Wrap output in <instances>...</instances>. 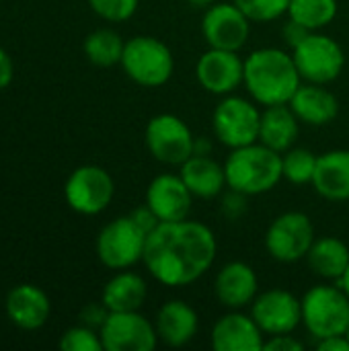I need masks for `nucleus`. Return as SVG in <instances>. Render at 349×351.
I'll return each mask as SVG.
<instances>
[{
	"label": "nucleus",
	"instance_id": "nucleus-1",
	"mask_svg": "<svg viewBox=\"0 0 349 351\" xmlns=\"http://www.w3.org/2000/svg\"><path fill=\"white\" fill-rule=\"evenodd\" d=\"M218 253L210 226L195 220L160 222L148 237L142 263L163 286L185 288L204 278Z\"/></svg>",
	"mask_w": 349,
	"mask_h": 351
},
{
	"label": "nucleus",
	"instance_id": "nucleus-2",
	"mask_svg": "<svg viewBox=\"0 0 349 351\" xmlns=\"http://www.w3.org/2000/svg\"><path fill=\"white\" fill-rule=\"evenodd\" d=\"M243 84L257 105H288L302 84V76L294 64L292 51L259 47L245 60Z\"/></svg>",
	"mask_w": 349,
	"mask_h": 351
},
{
	"label": "nucleus",
	"instance_id": "nucleus-3",
	"mask_svg": "<svg viewBox=\"0 0 349 351\" xmlns=\"http://www.w3.org/2000/svg\"><path fill=\"white\" fill-rule=\"evenodd\" d=\"M224 171L226 185L247 197L267 193L284 179L282 154L261 142L232 148L224 160Z\"/></svg>",
	"mask_w": 349,
	"mask_h": 351
},
{
	"label": "nucleus",
	"instance_id": "nucleus-4",
	"mask_svg": "<svg viewBox=\"0 0 349 351\" xmlns=\"http://www.w3.org/2000/svg\"><path fill=\"white\" fill-rule=\"evenodd\" d=\"M302 304V325L306 333L315 339H327L335 335H346L349 329V296L335 282L317 284L300 298Z\"/></svg>",
	"mask_w": 349,
	"mask_h": 351
},
{
	"label": "nucleus",
	"instance_id": "nucleus-5",
	"mask_svg": "<svg viewBox=\"0 0 349 351\" xmlns=\"http://www.w3.org/2000/svg\"><path fill=\"white\" fill-rule=\"evenodd\" d=\"M119 64L130 80L146 88L167 84L175 72V58L169 45L150 35H136L128 39Z\"/></svg>",
	"mask_w": 349,
	"mask_h": 351
},
{
	"label": "nucleus",
	"instance_id": "nucleus-6",
	"mask_svg": "<svg viewBox=\"0 0 349 351\" xmlns=\"http://www.w3.org/2000/svg\"><path fill=\"white\" fill-rule=\"evenodd\" d=\"M259 125L261 111L253 99H245L239 95H226L216 105L212 115V128L216 140L224 146L241 148L259 142Z\"/></svg>",
	"mask_w": 349,
	"mask_h": 351
},
{
	"label": "nucleus",
	"instance_id": "nucleus-7",
	"mask_svg": "<svg viewBox=\"0 0 349 351\" xmlns=\"http://www.w3.org/2000/svg\"><path fill=\"white\" fill-rule=\"evenodd\" d=\"M294 64L306 82L329 84L337 80L346 68L344 47L329 35L311 31L296 47H292Z\"/></svg>",
	"mask_w": 349,
	"mask_h": 351
},
{
	"label": "nucleus",
	"instance_id": "nucleus-8",
	"mask_svg": "<svg viewBox=\"0 0 349 351\" xmlns=\"http://www.w3.org/2000/svg\"><path fill=\"white\" fill-rule=\"evenodd\" d=\"M146 237L148 234L132 220V216L115 218L97 237L99 261L117 271L134 267L144 257Z\"/></svg>",
	"mask_w": 349,
	"mask_h": 351
},
{
	"label": "nucleus",
	"instance_id": "nucleus-9",
	"mask_svg": "<svg viewBox=\"0 0 349 351\" xmlns=\"http://www.w3.org/2000/svg\"><path fill=\"white\" fill-rule=\"evenodd\" d=\"M144 142L152 158L169 167H181L189 156H193L195 136L189 125L173 113L154 115L144 132Z\"/></svg>",
	"mask_w": 349,
	"mask_h": 351
},
{
	"label": "nucleus",
	"instance_id": "nucleus-10",
	"mask_svg": "<svg viewBox=\"0 0 349 351\" xmlns=\"http://www.w3.org/2000/svg\"><path fill=\"white\" fill-rule=\"evenodd\" d=\"M315 243L313 220L304 212L280 214L265 232V249L280 263H296L306 259Z\"/></svg>",
	"mask_w": 349,
	"mask_h": 351
},
{
	"label": "nucleus",
	"instance_id": "nucleus-11",
	"mask_svg": "<svg viewBox=\"0 0 349 351\" xmlns=\"http://www.w3.org/2000/svg\"><path fill=\"white\" fill-rule=\"evenodd\" d=\"M64 195L74 212L95 216L109 208L115 195V183L103 167L84 165L68 177Z\"/></svg>",
	"mask_w": 349,
	"mask_h": 351
},
{
	"label": "nucleus",
	"instance_id": "nucleus-12",
	"mask_svg": "<svg viewBox=\"0 0 349 351\" xmlns=\"http://www.w3.org/2000/svg\"><path fill=\"white\" fill-rule=\"evenodd\" d=\"M202 33L208 47L241 51L251 35V19L234 2H214L204 12Z\"/></svg>",
	"mask_w": 349,
	"mask_h": 351
},
{
	"label": "nucleus",
	"instance_id": "nucleus-13",
	"mask_svg": "<svg viewBox=\"0 0 349 351\" xmlns=\"http://www.w3.org/2000/svg\"><path fill=\"white\" fill-rule=\"evenodd\" d=\"M105 351H152L158 346V333L140 311L109 313L99 329Z\"/></svg>",
	"mask_w": 349,
	"mask_h": 351
},
{
	"label": "nucleus",
	"instance_id": "nucleus-14",
	"mask_svg": "<svg viewBox=\"0 0 349 351\" xmlns=\"http://www.w3.org/2000/svg\"><path fill=\"white\" fill-rule=\"evenodd\" d=\"M251 317L267 337L294 333L302 325V304L292 292L272 288L257 294L251 304Z\"/></svg>",
	"mask_w": 349,
	"mask_h": 351
},
{
	"label": "nucleus",
	"instance_id": "nucleus-15",
	"mask_svg": "<svg viewBox=\"0 0 349 351\" xmlns=\"http://www.w3.org/2000/svg\"><path fill=\"white\" fill-rule=\"evenodd\" d=\"M195 78L210 95H232L245 80V60L239 51L208 47L195 64Z\"/></svg>",
	"mask_w": 349,
	"mask_h": 351
},
{
	"label": "nucleus",
	"instance_id": "nucleus-16",
	"mask_svg": "<svg viewBox=\"0 0 349 351\" xmlns=\"http://www.w3.org/2000/svg\"><path fill=\"white\" fill-rule=\"evenodd\" d=\"M160 222H179L189 218L193 193L181 179V175L163 173L154 177L146 189L144 202Z\"/></svg>",
	"mask_w": 349,
	"mask_h": 351
},
{
	"label": "nucleus",
	"instance_id": "nucleus-17",
	"mask_svg": "<svg viewBox=\"0 0 349 351\" xmlns=\"http://www.w3.org/2000/svg\"><path fill=\"white\" fill-rule=\"evenodd\" d=\"M214 294L228 311H243L253 304L259 294V278L245 261H228L214 280Z\"/></svg>",
	"mask_w": 349,
	"mask_h": 351
},
{
	"label": "nucleus",
	"instance_id": "nucleus-18",
	"mask_svg": "<svg viewBox=\"0 0 349 351\" xmlns=\"http://www.w3.org/2000/svg\"><path fill=\"white\" fill-rule=\"evenodd\" d=\"M265 335L251 315L230 311L220 317L210 333V346L214 351H261Z\"/></svg>",
	"mask_w": 349,
	"mask_h": 351
},
{
	"label": "nucleus",
	"instance_id": "nucleus-19",
	"mask_svg": "<svg viewBox=\"0 0 349 351\" xmlns=\"http://www.w3.org/2000/svg\"><path fill=\"white\" fill-rule=\"evenodd\" d=\"M154 327L158 341L169 348H185L197 335L200 317L191 304L183 300H169L158 308Z\"/></svg>",
	"mask_w": 349,
	"mask_h": 351
},
{
	"label": "nucleus",
	"instance_id": "nucleus-20",
	"mask_svg": "<svg viewBox=\"0 0 349 351\" xmlns=\"http://www.w3.org/2000/svg\"><path fill=\"white\" fill-rule=\"evenodd\" d=\"M288 105L292 107L300 123L317 125V128L331 123L339 113L337 97L327 88V84H315V82L300 84Z\"/></svg>",
	"mask_w": 349,
	"mask_h": 351
},
{
	"label": "nucleus",
	"instance_id": "nucleus-21",
	"mask_svg": "<svg viewBox=\"0 0 349 351\" xmlns=\"http://www.w3.org/2000/svg\"><path fill=\"white\" fill-rule=\"evenodd\" d=\"M311 185L321 197L329 202H348L349 150H329L319 154Z\"/></svg>",
	"mask_w": 349,
	"mask_h": 351
},
{
	"label": "nucleus",
	"instance_id": "nucleus-22",
	"mask_svg": "<svg viewBox=\"0 0 349 351\" xmlns=\"http://www.w3.org/2000/svg\"><path fill=\"white\" fill-rule=\"evenodd\" d=\"M179 175L193 193V197L200 199H212L222 193L226 187V171L224 165L214 160L210 154H193L189 156L181 167Z\"/></svg>",
	"mask_w": 349,
	"mask_h": 351
},
{
	"label": "nucleus",
	"instance_id": "nucleus-23",
	"mask_svg": "<svg viewBox=\"0 0 349 351\" xmlns=\"http://www.w3.org/2000/svg\"><path fill=\"white\" fill-rule=\"evenodd\" d=\"M300 134V119L290 105H269L261 111L259 142L284 154L290 150Z\"/></svg>",
	"mask_w": 349,
	"mask_h": 351
},
{
	"label": "nucleus",
	"instance_id": "nucleus-24",
	"mask_svg": "<svg viewBox=\"0 0 349 351\" xmlns=\"http://www.w3.org/2000/svg\"><path fill=\"white\" fill-rule=\"evenodd\" d=\"M6 313L16 327L33 331L45 325L49 317V300L37 286L23 284L10 290L6 298Z\"/></svg>",
	"mask_w": 349,
	"mask_h": 351
},
{
	"label": "nucleus",
	"instance_id": "nucleus-25",
	"mask_svg": "<svg viewBox=\"0 0 349 351\" xmlns=\"http://www.w3.org/2000/svg\"><path fill=\"white\" fill-rule=\"evenodd\" d=\"M148 298V286L142 276L121 269L103 288L101 302L109 313H132L140 311Z\"/></svg>",
	"mask_w": 349,
	"mask_h": 351
},
{
	"label": "nucleus",
	"instance_id": "nucleus-26",
	"mask_svg": "<svg viewBox=\"0 0 349 351\" xmlns=\"http://www.w3.org/2000/svg\"><path fill=\"white\" fill-rule=\"evenodd\" d=\"M306 261L315 276L329 282H339L349 265V247L337 237L315 239Z\"/></svg>",
	"mask_w": 349,
	"mask_h": 351
},
{
	"label": "nucleus",
	"instance_id": "nucleus-27",
	"mask_svg": "<svg viewBox=\"0 0 349 351\" xmlns=\"http://www.w3.org/2000/svg\"><path fill=\"white\" fill-rule=\"evenodd\" d=\"M337 10V0H290L288 19L309 31H321L335 21Z\"/></svg>",
	"mask_w": 349,
	"mask_h": 351
},
{
	"label": "nucleus",
	"instance_id": "nucleus-28",
	"mask_svg": "<svg viewBox=\"0 0 349 351\" xmlns=\"http://www.w3.org/2000/svg\"><path fill=\"white\" fill-rule=\"evenodd\" d=\"M125 41L113 29H97L84 39V53L95 66H113L121 62Z\"/></svg>",
	"mask_w": 349,
	"mask_h": 351
},
{
	"label": "nucleus",
	"instance_id": "nucleus-29",
	"mask_svg": "<svg viewBox=\"0 0 349 351\" xmlns=\"http://www.w3.org/2000/svg\"><path fill=\"white\" fill-rule=\"evenodd\" d=\"M317 154L311 152L309 148H296L292 146L282 154V171L284 179L292 185H309L313 183L315 177V167H317Z\"/></svg>",
	"mask_w": 349,
	"mask_h": 351
},
{
	"label": "nucleus",
	"instance_id": "nucleus-30",
	"mask_svg": "<svg viewBox=\"0 0 349 351\" xmlns=\"http://www.w3.org/2000/svg\"><path fill=\"white\" fill-rule=\"evenodd\" d=\"M251 23H272L288 14L290 0H232Z\"/></svg>",
	"mask_w": 349,
	"mask_h": 351
},
{
	"label": "nucleus",
	"instance_id": "nucleus-31",
	"mask_svg": "<svg viewBox=\"0 0 349 351\" xmlns=\"http://www.w3.org/2000/svg\"><path fill=\"white\" fill-rule=\"evenodd\" d=\"M60 350L64 351H101L103 350V341L101 335L86 327H72L64 333V337L60 339Z\"/></svg>",
	"mask_w": 349,
	"mask_h": 351
},
{
	"label": "nucleus",
	"instance_id": "nucleus-32",
	"mask_svg": "<svg viewBox=\"0 0 349 351\" xmlns=\"http://www.w3.org/2000/svg\"><path fill=\"white\" fill-rule=\"evenodd\" d=\"M140 0H88V6L105 21L121 23L134 16Z\"/></svg>",
	"mask_w": 349,
	"mask_h": 351
},
{
	"label": "nucleus",
	"instance_id": "nucleus-33",
	"mask_svg": "<svg viewBox=\"0 0 349 351\" xmlns=\"http://www.w3.org/2000/svg\"><path fill=\"white\" fill-rule=\"evenodd\" d=\"M265 351H302L304 343L294 337L292 333H284V335H269L263 343Z\"/></svg>",
	"mask_w": 349,
	"mask_h": 351
},
{
	"label": "nucleus",
	"instance_id": "nucleus-34",
	"mask_svg": "<svg viewBox=\"0 0 349 351\" xmlns=\"http://www.w3.org/2000/svg\"><path fill=\"white\" fill-rule=\"evenodd\" d=\"M107 317H109V311L103 302L101 304H88L80 313V323L91 327V329H101L103 323L107 321Z\"/></svg>",
	"mask_w": 349,
	"mask_h": 351
},
{
	"label": "nucleus",
	"instance_id": "nucleus-35",
	"mask_svg": "<svg viewBox=\"0 0 349 351\" xmlns=\"http://www.w3.org/2000/svg\"><path fill=\"white\" fill-rule=\"evenodd\" d=\"M130 216H132V220H134V222H136L144 232H146V234H150V232L160 224V220L156 218V214H154L146 204H144V206H140V208H136Z\"/></svg>",
	"mask_w": 349,
	"mask_h": 351
},
{
	"label": "nucleus",
	"instance_id": "nucleus-36",
	"mask_svg": "<svg viewBox=\"0 0 349 351\" xmlns=\"http://www.w3.org/2000/svg\"><path fill=\"white\" fill-rule=\"evenodd\" d=\"M245 199H247V195H243V193L230 189V195H226V199H224V212H226V216H228L230 220L239 218V216L247 210Z\"/></svg>",
	"mask_w": 349,
	"mask_h": 351
},
{
	"label": "nucleus",
	"instance_id": "nucleus-37",
	"mask_svg": "<svg viewBox=\"0 0 349 351\" xmlns=\"http://www.w3.org/2000/svg\"><path fill=\"white\" fill-rule=\"evenodd\" d=\"M309 33H311V31H309L306 27H302V25H298V23H294V21H290V19H288L286 27H284V39H286V43H288L290 47H296Z\"/></svg>",
	"mask_w": 349,
	"mask_h": 351
},
{
	"label": "nucleus",
	"instance_id": "nucleus-38",
	"mask_svg": "<svg viewBox=\"0 0 349 351\" xmlns=\"http://www.w3.org/2000/svg\"><path fill=\"white\" fill-rule=\"evenodd\" d=\"M315 348L321 351H349V339L348 335H335L315 341Z\"/></svg>",
	"mask_w": 349,
	"mask_h": 351
},
{
	"label": "nucleus",
	"instance_id": "nucleus-39",
	"mask_svg": "<svg viewBox=\"0 0 349 351\" xmlns=\"http://www.w3.org/2000/svg\"><path fill=\"white\" fill-rule=\"evenodd\" d=\"M12 74H14V66H12V60L10 56L0 47V90L6 88L12 80Z\"/></svg>",
	"mask_w": 349,
	"mask_h": 351
},
{
	"label": "nucleus",
	"instance_id": "nucleus-40",
	"mask_svg": "<svg viewBox=\"0 0 349 351\" xmlns=\"http://www.w3.org/2000/svg\"><path fill=\"white\" fill-rule=\"evenodd\" d=\"M210 150H212V144H210V140L208 138H195V148H193V154H210Z\"/></svg>",
	"mask_w": 349,
	"mask_h": 351
},
{
	"label": "nucleus",
	"instance_id": "nucleus-41",
	"mask_svg": "<svg viewBox=\"0 0 349 351\" xmlns=\"http://www.w3.org/2000/svg\"><path fill=\"white\" fill-rule=\"evenodd\" d=\"M187 2H189L193 8H204V10H206V8H208V6H212L216 0H187Z\"/></svg>",
	"mask_w": 349,
	"mask_h": 351
},
{
	"label": "nucleus",
	"instance_id": "nucleus-42",
	"mask_svg": "<svg viewBox=\"0 0 349 351\" xmlns=\"http://www.w3.org/2000/svg\"><path fill=\"white\" fill-rule=\"evenodd\" d=\"M337 284L341 286V290H344V292L349 296V265H348V269H346V274L339 278V282H337Z\"/></svg>",
	"mask_w": 349,
	"mask_h": 351
},
{
	"label": "nucleus",
	"instance_id": "nucleus-43",
	"mask_svg": "<svg viewBox=\"0 0 349 351\" xmlns=\"http://www.w3.org/2000/svg\"><path fill=\"white\" fill-rule=\"evenodd\" d=\"M346 335H348V339H349V329H348V333H346Z\"/></svg>",
	"mask_w": 349,
	"mask_h": 351
}]
</instances>
